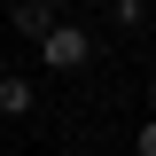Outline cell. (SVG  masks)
Segmentation results:
<instances>
[{"mask_svg":"<svg viewBox=\"0 0 156 156\" xmlns=\"http://www.w3.org/2000/svg\"><path fill=\"white\" fill-rule=\"evenodd\" d=\"M55 23H62V16H55V0H16V31H23V39H47Z\"/></svg>","mask_w":156,"mask_h":156,"instance_id":"obj_2","label":"cell"},{"mask_svg":"<svg viewBox=\"0 0 156 156\" xmlns=\"http://www.w3.org/2000/svg\"><path fill=\"white\" fill-rule=\"evenodd\" d=\"M148 16V0H117V23H140Z\"/></svg>","mask_w":156,"mask_h":156,"instance_id":"obj_4","label":"cell"},{"mask_svg":"<svg viewBox=\"0 0 156 156\" xmlns=\"http://www.w3.org/2000/svg\"><path fill=\"white\" fill-rule=\"evenodd\" d=\"M133 148H140V156H156V117L140 125V140H133Z\"/></svg>","mask_w":156,"mask_h":156,"instance_id":"obj_5","label":"cell"},{"mask_svg":"<svg viewBox=\"0 0 156 156\" xmlns=\"http://www.w3.org/2000/svg\"><path fill=\"white\" fill-rule=\"evenodd\" d=\"M0 117H31V78H0Z\"/></svg>","mask_w":156,"mask_h":156,"instance_id":"obj_3","label":"cell"},{"mask_svg":"<svg viewBox=\"0 0 156 156\" xmlns=\"http://www.w3.org/2000/svg\"><path fill=\"white\" fill-rule=\"evenodd\" d=\"M39 55H47V70H86V55H94V47H86V31H78V23H55V31L39 39Z\"/></svg>","mask_w":156,"mask_h":156,"instance_id":"obj_1","label":"cell"},{"mask_svg":"<svg viewBox=\"0 0 156 156\" xmlns=\"http://www.w3.org/2000/svg\"><path fill=\"white\" fill-rule=\"evenodd\" d=\"M148 101H156V86H148Z\"/></svg>","mask_w":156,"mask_h":156,"instance_id":"obj_6","label":"cell"},{"mask_svg":"<svg viewBox=\"0 0 156 156\" xmlns=\"http://www.w3.org/2000/svg\"><path fill=\"white\" fill-rule=\"evenodd\" d=\"M62 156H78V148H62Z\"/></svg>","mask_w":156,"mask_h":156,"instance_id":"obj_7","label":"cell"}]
</instances>
